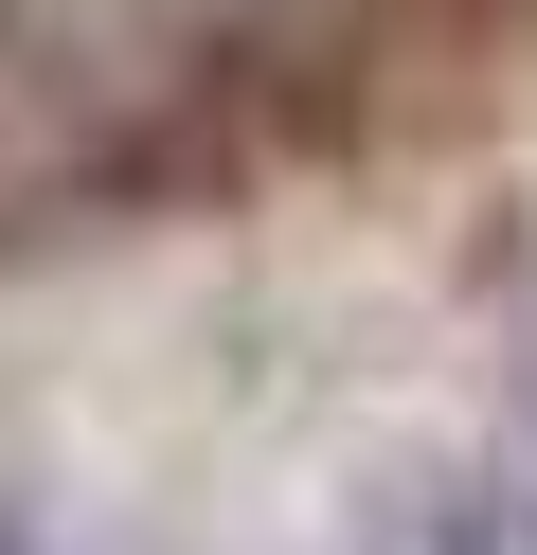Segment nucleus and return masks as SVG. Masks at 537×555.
<instances>
[{
	"label": "nucleus",
	"instance_id": "nucleus-1",
	"mask_svg": "<svg viewBox=\"0 0 537 555\" xmlns=\"http://www.w3.org/2000/svg\"><path fill=\"white\" fill-rule=\"evenodd\" d=\"M322 555H501V502H484V466H448V448H394V466L341 483Z\"/></svg>",
	"mask_w": 537,
	"mask_h": 555
}]
</instances>
